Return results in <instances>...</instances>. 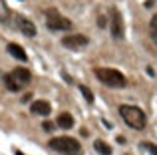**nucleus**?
I'll return each instance as SVG.
<instances>
[{"label": "nucleus", "mask_w": 157, "mask_h": 155, "mask_svg": "<svg viewBox=\"0 0 157 155\" xmlns=\"http://www.w3.org/2000/svg\"><path fill=\"white\" fill-rule=\"evenodd\" d=\"M119 115H121V119L133 129H143L145 123H147L145 113H143L137 105H121V108H119Z\"/></svg>", "instance_id": "obj_1"}, {"label": "nucleus", "mask_w": 157, "mask_h": 155, "mask_svg": "<svg viewBox=\"0 0 157 155\" xmlns=\"http://www.w3.org/2000/svg\"><path fill=\"white\" fill-rule=\"evenodd\" d=\"M30 80H32L30 70H26V68H16L14 72L4 76V85H6L10 92H18V89H22L26 84H30Z\"/></svg>", "instance_id": "obj_2"}, {"label": "nucleus", "mask_w": 157, "mask_h": 155, "mask_svg": "<svg viewBox=\"0 0 157 155\" xmlns=\"http://www.w3.org/2000/svg\"><path fill=\"white\" fill-rule=\"evenodd\" d=\"M96 78L107 88H125V76L113 68H96Z\"/></svg>", "instance_id": "obj_3"}, {"label": "nucleus", "mask_w": 157, "mask_h": 155, "mask_svg": "<svg viewBox=\"0 0 157 155\" xmlns=\"http://www.w3.org/2000/svg\"><path fill=\"white\" fill-rule=\"evenodd\" d=\"M48 147L54 149V151H60L64 155L68 153H80V141L74 139V137H54V139H50V143H48Z\"/></svg>", "instance_id": "obj_4"}, {"label": "nucleus", "mask_w": 157, "mask_h": 155, "mask_svg": "<svg viewBox=\"0 0 157 155\" xmlns=\"http://www.w3.org/2000/svg\"><path fill=\"white\" fill-rule=\"evenodd\" d=\"M46 24H48L50 30H56V32L70 30V28H72V22H70L66 16H62L58 10H54V8H50V10L46 12Z\"/></svg>", "instance_id": "obj_5"}, {"label": "nucleus", "mask_w": 157, "mask_h": 155, "mask_svg": "<svg viewBox=\"0 0 157 155\" xmlns=\"http://www.w3.org/2000/svg\"><path fill=\"white\" fill-rule=\"evenodd\" d=\"M62 44L70 50H82L84 46H88V38L84 34H70L62 38Z\"/></svg>", "instance_id": "obj_6"}, {"label": "nucleus", "mask_w": 157, "mask_h": 155, "mask_svg": "<svg viewBox=\"0 0 157 155\" xmlns=\"http://www.w3.org/2000/svg\"><path fill=\"white\" fill-rule=\"evenodd\" d=\"M123 18L121 14H119L117 8H111V36H113L115 40L123 38Z\"/></svg>", "instance_id": "obj_7"}, {"label": "nucleus", "mask_w": 157, "mask_h": 155, "mask_svg": "<svg viewBox=\"0 0 157 155\" xmlns=\"http://www.w3.org/2000/svg\"><path fill=\"white\" fill-rule=\"evenodd\" d=\"M16 26H18V30L22 32L24 36H28V38H34L36 36V26L34 22H30L28 18H24V16H16Z\"/></svg>", "instance_id": "obj_8"}, {"label": "nucleus", "mask_w": 157, "mask_h": 155, "mask_svg": "<svg viewBox=\"0 0 157 155\" xmlns=\"http://www.w3.org/2000/svg\"><path fill=\"white\" fill-rule=\"evenodd\" d=\"M30 112L34 113V115H50L52 105H50V101H46V100H36L34 104H32Z\"/></svg>", "instance_id": "obj_9"}, {"label": "nucleus", "mask_w": 157, "mask_h": 155, "mask_svg": "<svg viewBox=\"0 0 157 155\" xmlns=\"http://www.w3.org/2000/svg\"><path fill=\"white\" fill-rule=\"evenodd\" d=\"M6 50H8V54H10L12 58L20 60V62H26V60H28V56H26V52H24V48L18 46V44H8Z\"/></svg>", "instance_id": "obj_10"}, {"label": "nucleus", "mask_w": 157, "mask_h": 155, "mask_svg": "<svg viewBox=\"0 0 157 155\" xmlns=\"http://www.w3.org/2000/svg\"><path fill=\"white\" fill-rule=\"evenodd\" d=\"M56 125L62 127V129H70V127H74V117L70 115L68 112H62L60 115H58V119H56Z\"/></svg>", "instance_id": "obj_11"}, {"label": "nucleus", "mask_w": 157, "mask_h": 155, "mask_svg": "<svg viewBox=\"0 0 157 155\" xmlns=\"http://www.w3.org/2000/svg\"><path fill=\"white\" fill-rule=\"evenodd\" d=\"M94 147H96V151L100 153V155H111V147L105 143V141H101V139L94 141Z\"/></svg>", "instance_id": "obj_12"}, {"label": "nucleus", "mask_w": 157, "mask_h": 155, "mask_svg": "<svg viewBox=\"0 0 157 155\" xmlns=\"http://www.w3.org/2000/svg\"><path fill=\"white\" fill-rule=\"evenodd\" d=\"M149 34H151V38H153V42L157 44V14L151 18V22H149Z\"/></svg>", "instance_id": "obj_13"}, {"label": "nucleus", "mask_w": 157, "mask_h": 155, "mask_svg": "<svg viewBox=\"0 0 157 155\" xmlns=\"http://www.w3.org/2000/svg\"><path fill=\"white\" fill-rule=\"evenodd\" d=\"M80 92H82V96L86 97V101H88V104H94V93H92V89L86 88V85H80Z\"/></svg>", "instance_id": "obj_14"}, {"label": "nucleus", "mask_w": 157, "mask_h": 155, "mask_svg": "<svg viewBox=\"0 0 157 155\" xmlns=\"http://www.w3.org/2000/svg\"><path fill=\"white\" fill-rule=\"evenodd\" d=\"M141 147H145L151 155H157V145H153V143H143Z\"/></svg>", "instance_id": "obj_15"}, {"label": "nucleus", "mask_w": 157, "mask_h": 155, "mask_svg": "<svg viewBox=\"0 0 157 155\" xmlns=\"http://www.w3.org/2000/svg\"><path fill=\"white\" fill-rule=\"evenodd\" d=\"M54 127H56V123H52V121H44V123H42L44 131H54Z\"/></svg>", "instance_id": "obj_16"}, {"label": "nucleus", "mask_w": 157, "mask_h": 155, "mask_svg": "<svg viewBox=\"0 0 157 155\" xmlns=\"http://www.w3.org/2000/svg\"><path fill=\"white\" fill-rule=\"evenodd\" d=\"M98 24H100V28H104V26H105V18H104V16H100V20H98Z\"/></svg>", "instance_id": "obj_17"}, {"label": "nucleus", "mask_w": 157, "mask_h": 155, "mask_svg": "<svg viewBox=\"0 0 157 155\" xmlns=\"http://www.w3.org/2000/svg\"><path fill=\"white\" fill-rule=\"evenodd\" d=\"M68 155H80V153H68Z\"/></svg>", "instance_id": "obj_18"}, {"label": "nucleus", "mask_w": 157, "mask_h": 155, "mask_svg": "<svg viewBox=\"0 0 157 155\" xmlns=\"http://www.w3.org/2000/svg\"><path fill=\"white\" fill-rule=\"evenodd\" d=\"M127 155H129V153H127Z\"/></svg>", "instance_id": "obj_19"}]
</instances>
